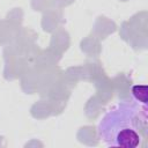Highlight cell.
<instances>
[{"label": "cell", "instance_id": "cell-2", "mask_svg": "<svg viewBox=\"0 0 148 148\" xmlns=\"http://www.w3.org/2000/svg\"><path fill=\"white\" fill-rule=\"evenodd\" d=\"M147 86L145 84H135L132 87V95L138 103L142 105L147 104Z\"/></svg>", "mask_w": 148, "mask_h": 148}, {"label": "cell", "instance_id": "cell-1", "mask_svg": "<svg viewBox=\"0 0 148 148\" xmlns=\"http://www.w3.org/2000/svg\"><path fill=\"white\" fill-rule=\"evenodd\" d=\"M140 106L119 102L102 117L97 126L98 139L109 147L136 148L141 145Z\"/></svg>", "mask_w": 148, "mask_h": 148}]
</instances>
